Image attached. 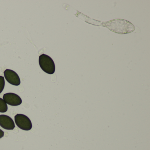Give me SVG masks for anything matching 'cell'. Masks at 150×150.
Listing matches in <instances>:
<instances>
[{
  "mask_svg": "<svg viewBox=\"0 0 150 150\" xmlns=\"http://www.w3.org/2000/svg\"><path fill=\"white\" fill-rule=\"evenodd\" d=\"M39 64L41 69L45 72L50 74H53L55 73V63L50 56L45 54L40 55Z\"/></svg>",
  "mask_w": 150,
  "mask_h": 150,
  "instance_id": "6da1fadb",
  "label": "cell"
},
{
  "mask_svg": "<svg viewBox=\"0 0 150 150\" xmlns=\"http://www.w3.org/2000/svg\"><path fill=\"white\" fill-rule=\"evenodd\" d=\"M16 124L20 129L25 131H29L32 128L31 120L27 116L23 114H18L14 117Z\"/></svg>",
  "mask_w": 150,
  "mask_h": 150,
  "instance_id": "7a4b0ae2",
  "label": "cell"
},
{
  "mask_svg": "<svg viewBox=\"0 0 150 150\" xmlns=\"http://www.w3.org/2000/svg\"><path fill=\"white\" fill-rule=\"evenodd\" d=\"M4 74L7 81L11 85L18 86L21 84L20 77L14 71L10 69H6L4 71Z\"/></svg>",
  "mask_w": 150,
  "mask_h": 150,
  "instance_id": "3957f363",
  "label": "cell"
},
{
  "mask_svg": "<svg viewBox=\"0 0 150 150\" xmlns=\"http://www.w3.org/2000/svg\"><path fill=\"white\" fill-rule=\"evenodd\" d=\"M3 98L7 104L12 106H19L22 103V100L21 97L14 93L5 94L3 95Z\"/></svg>",
  "mask_w": 150,
  "mask_h": 150,
  "instance_id": "277c9868",
  "label": "cell"
},
{
  "mask_svg": "<svg viewBox=\"0 0 150 150\" xmlns=\"http://www.w3.org/2000/svg\"><path fill=\"white\" fill-rule=\"evenodd\" d=\"M0 126L6 130H13L15 125L13 119L6 115H0Z\"/></svg>",
  "mask_w": 150,
  "mask_h": 150,
  "instance_id": "5b68a950",
  "label": "cell"
},
{
  "mask_svg": "<svg viewBox=\"0 0 150 150\" xmlns=\"http://www.w3.org/2000/svg\"><path fill=\"white\" fill-rule=\"evenodd\" d=\"M8 109L7 104L2 98H0V112L5 113Z\"/></svg>",
  "mask_w": 150,
  "mask_h": 150,
  "instance_id": "8992f818",
  "label": "cell"
},
{
  "mask_svg": "<svg viewBox=\"0 0 150 150\" xmlns=\"http://www.w3.org/2000/svg\"><path fill=\"white\" fill-rule=\"evenodd\" d=\"M5 80L4 77L0 76V94L2 93L5 88Z\"/></svg>",
  "mask_w": 150,
  "mask_h": 150,
  "instance_id": "52a82bcc",
  "label": "cell"
},
{
  "mask_svg": "<svg viewBox=\"0 0 150 150\" xmlns=\"http://www.w3.org/2000/svg\"><path fill=\"white\" fill-rule=\"evenodd\" d=\"M4 136V132L3 130L0 129V139L3 137Z\"/></svg>",
  "mask_w": 150,
  "mask_h": 150,
  "instance_id": "ba28073f",
  "label": "cell"
}]
</instances>
